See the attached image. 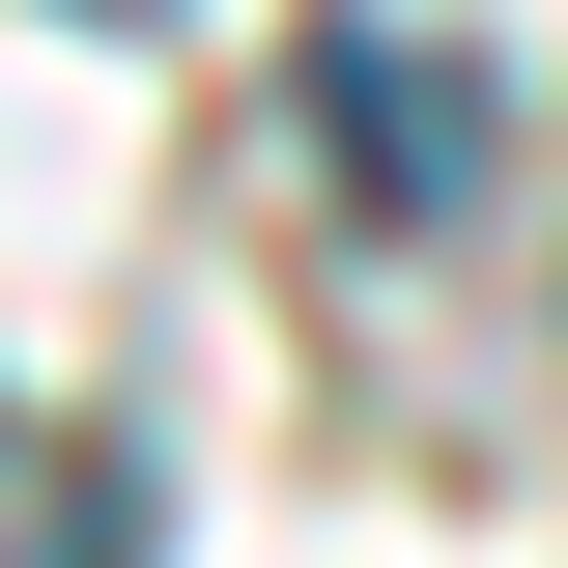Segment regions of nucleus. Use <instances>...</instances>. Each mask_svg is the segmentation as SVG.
Here are the masks:
<instances>
[{"mask_svg": "<svg viewBox=\"0 0 568 568\" xmlns=\"http://www.w3.org/2000/svg\"><path fill=\"white\" fill-rule=\"evenodd\" d=\"M85 29H142V0H85Z\"/></svg>", "mask_w": 568, "mask_h": 568, "instance_id": "obj_2", "label": "nucleus"}, {"mask_svg": "<svg viewBox=\"0 0 568 568\" xmlns=\"http://www.w3.org/2000/svg\"><path fill=\"white\" fill-rule=\"evenodd\" d=\"M313 142H342V200H455V171H484V85H455V58H426V29H398V0H342V29H313Z\"/></svg>", "mask_w": 568, "mask_h": 568, "instance_id": "obj_1", "label": "nucleus"}]
</instances>
